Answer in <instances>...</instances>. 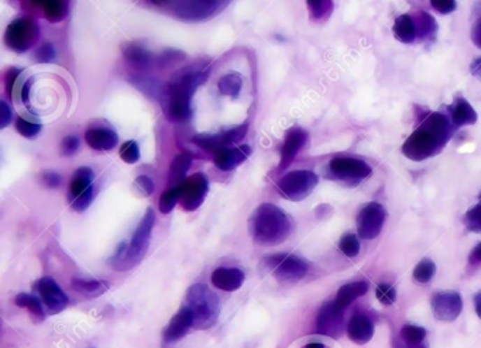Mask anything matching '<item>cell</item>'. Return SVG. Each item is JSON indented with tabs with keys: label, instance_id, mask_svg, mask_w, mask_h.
<instances>
[{
	"label": "cell",
	"instance_id": "cell-1",
	"mask_svg": "<svg viewBox=\"0 0 481 348\" xmlns=\"http://www.w3.org/2000/svg\"><path fill=\"white\" fill-rule=\"evenodd\" d=\"M452 136V127L442 113H431L426 120L408 137L403 145V154L415 162L425 161L447 144Z\"/></svg>",
	"mask_w": 481,
	"mask_h": 348
},
{
	"label": "cell",
	"instance_id": "cell-2",
	"mask_svg": "<svg viewBox=\"0 0 481 348\" xmlns=\"http://www.w3.org/2000/svg\"><path fill=\"white\" fill-rule=\"evenodd\" d=\"M291 222L285 212L271 203L260 205L249 219V231L254 242L274 247L291 234Z\"/></svg>",
	"mask_w": 481,
	"mask_h": 348
},
{
	"label": "cell",
	"instance_id": "cell-3",
	"mask_svg": "<svg viewBox=\"0 0 481 348\" xmlns=\"http://www.w3.org/2000/svg\"><path fill=\"white\" fill-rule=\"evenodd\" d=\"M155 219V212L152 209H147L141 222L133 233L131 241L129 244L120 242L117 249L109 259V264L113 270L123 273L134 268L141 263L150 247Z\"/></svg>",
	"mask_w": 481,
	"mask_h": 348
},
{
	"label": "cell",
	"instance_id": "cell-4",
	"mask_svg": "<svg viewBox=\"0 0 481 348\" xmlns=\"http://www.w3.org/2000/svg\"><path fill=\"white\" fill-rule=\"evenodd\" d=\"M185 306L194 316V328L198 330H208L215 326L220 314L217 296L203 284H195L188 289Z\"/></svg>",
	"mask_w": 481,
	"mask_h": 348
},
{
	"label": "cell",
	"instance_id": "cell-5",
	"mask_svg": "<svg viewBox=\"0 0 481 348\" xmlns=\"http://www.w3.org/2000/svg\"><path fill=\"white\" fill-rule=\"evenodd\" d=\"M167 8L168 12L184 22H205L223 12L230 2L219 0H184V2H154Z\"/></svg>",
	"mask_w": 481,
	"mask_h": 348
},
{
	"label": "cell",
	"instance_id": "cell-6",
	"mask_svg": "<svg viewBox=\"0 0 481 348\" xmlns=\"http://www.w3.org/2000/svg\"><path fill=\"white\" fill-rule=\"evenodd\" d=\"M317 182L319 178L315 172L301 169L292 171L284 175L277 182V188L282 198L292 202H299L306 199L313 192Z\"/></svg>",
	"mask_w": 481,
	"mask_h": 348
},
{
	"label": "cell",
	"instance_id": "cell-7",
	"mask_svg": "<svg viewBox=\"0 0 481 348\" xmlns=\"http://www.w3.org/2000/svg\"><path fill=\"white\" fill-rule=\"evenodd\" d=\"M266 264L273 270L274 277L284 284H295L308 274V264L296 255L275 254L266 258Z\"/></svg>",
	"mask_w": 481,
	"mask_h": 348
},
{
	"label": "cell",
	"instance_id": "cell-8",
	"mask_svg": "<svg viewBox=\"0 0 481 348\" xmlns=\"http://www.w3.org/2000/svg\"><path fill=\"white\" fill-rule=\"evenodd\" d=\"M40 38V27L30 19L12 22L5 33V44L15 52H26L36 45Z\"/></svg>",
	"mask_w": 481,
	"mask_h": 348
},
{
	"label": "cell",
	"instance_id": "cell-9",
	"mask_svg": "<svg viewBox=\"0 0 481 348\" xmlns=\"http://www.w3.org/2000/svg\"><path fill=\"white\" fill-rule=\"evenodd\" d=\"M192 94L185 91L182 86H180L177 82L170 83L163 96V108L166 112V116L171 122H184L188 120L192 115L191 109V99Z\"/></svg>",
	"mask_w": 481,
	"mask_h": 348
},
{
	"label": "cell",
	"instance_id": "cell-10",
	"mask_svg": "<svg viewBox=\"0 0 481 348\" xmlns=\"http://www.w3.org/2000/svg\"><path fill=\"white\" fill-rule=\"evenodd\" d=\"M329 172L335 180L359 185L360 181L371 175V166L357 158L350 157H338L329 162Z\"/></svg>",
	"mask_w": 481,
	"mask_h": 348
},
{
	"label": "cell",
	"instance_id": "cell-11",
	"mask_svg": "<svg viewBox=\"0 0 481 348\" xmlns=\"http://www.w3.org/2000/svg\"><path fill=\"white\" fill-rule=\"evenodd\" d=\"M316 333L329 338H339L345 333V310L335 300L320 307L316 317Z\"/></svg>",
	"mask_w": 481,
	"mask_h": 348
},
{
	"label": "cell",
	"instance_id": "cell-12",
	"mask_svg": "<svg viewBox=\"0 0 481 348\" xmlns=\"http://www.w3.org/2000/svg\"><path fill=\"white\" fill-rule=\"evenodd\" d=\"M249 126L243 124L238 127H233L230 130L217 133V134H201L192 138V143L196 144L199 148L216 154L223 148H230L231 144L242 141L247 134Z\"/></svg>",
	"mask_w": 481,
	"mask_h": 348
},
{
	"label": "cell",
	"instance_id": "cell-13",
	"mask_svg": "<svg viewBox=\"0 0 481 348\" xmlns=\"http://www.w3.org/2000/svg\"><path fill=\"white\" fill-rule=\"evenodd\" d=\"M181 185V206L185 212H195L203 203L209 192V180L203 173L198 172L185 180Z\"/></svg>",
	"mask_w": 481,
	"mask_h": 348
},
{
	"label": "cell",
	"instance_id": "cell-14",
	"mask_svg": "<svg viewBox=\"0 0 481 348\" xmlns=\"http://www.w3.org/2000/svg\"><path fill=\"white\" fill-rule=\"evenodd\" d=\"M387 213L384 208L377 203L371 202L367 203L357 216V233L363 240H374L380 235Z\"/></svg>",
	"mask_w": 481,
	"mask_h": 348
},
{
	"label": "cell",
	"instance_id": "cell-15",
	"mask_svg": "<svg viewBox=\"0 0 481 348\" xmlns=\"http://www.w3.org/2000/svg\"><path fill=\"white\" fill-rule=\"evenodd\" d=\"M431 306L433 316L438 320L452 323L460 316L463 310V300L460 293L454 291H442L433 293Z\"/></svg>",
	"mask_w": 481,
	"mask_h": 348
},
{
	"label": "cell",
	"instance_id": "cell-16",
	"mask_svg": "<svg viewBox=\"0 0 481 348\" xmlns=\"http://www.w3.org/2000/svg\"><path fill=\"white\" fill-rule=\"evenodd\" d=\"M34 289L40 295L43 305L50 314L61 313L69 303L68 296L59 288V285L50 277H44L34 284Z\"/></svg>",
	"mask_w": 481,
	"mask_h": 348
},
{
	"label": "cell",
	"instance_id": "cell-17",
	"mask_svg": "<svg viewBox=\"0 0 481 348\" xmlns=\"http://www.w3.org/2000/svg\"><path fill=\"white\" fill-rule=\"evenodd\" d=\"M194 327V316L191 310L184 306L181 307L174 317L170 320L167 327L163 331V342L164 344H174L184 338L187 333Z\"/></svg>",
	"mask_w": 481,
	"mask_h": 348
},
{
	"label": "cell",
	"instance_id": "cell-18",
	"mask_svg": "<svg viewBox=\"0 0 481 348\" xmlns=\"http://www.w3.org/2000/svg\"><path fill=\"white\" fill-rule=\"evenodd\" d=\"M308 141V133L301 127H292L287 131L284 145L281 148V161L278 165V171L287 169L298 152L303 148Z\"/></svg>",
	"mask_w": 481,
	"mask_h": 348
},
{
	"label": "cell",
	"instance_id": "cell-19",
	"mask_svg": "<svg viewBox=\"0 0 481 348\" xmlns=\"http://www.w3.org/2000/svg\"><path fill=\"white\" fill-rule=\"evenodd\" d=\"M245 273L237 268H217L212 273V285L224 292H234L245 284Z\"/></svg>",
	"mask_w": 481,
	"mask_h": 348
},
{
	"label": "cell",
	"instance_id": "cell-20",
	"mask_svg": "<svg viewBox=\"0 0 481 348\" xmlns=\"http://www.w3.org/2000/svg\"><path fill=\"white\" fill-rule=\"evenodd\" d=\"M252 154L250 145H242L237 148H223L215 154V164L220 171L229 172L242 165Z\"/></svg>",
	"mask_w": 481,
	"mask_h": 348
},
{
	"label": "cell",
	"instance_id": "cell-21",
	"mask_svg": "<svg viewBox=\"0 0 481 348\" xmlns=\"http://www.w3.org/2000/svg\"><path fill=\"white\" fill-rule=\"evenodd\" d=\"M347 335L353 342L359 345L367 344L374 335L373 320L361 313L354 314L347 324Z\"/></svg>",
	"mask_w": 481,
	"mask_h": 348
},
{
	"label": "cell",
	"instance_id": "cell-22",
	"mask_svg": "<svg viewBox=\"0 0 481 348\" xmlns=\"http://www.w3.org/2000/svg\"><path fill=\"white\" fill-rule=\"evenodd\" d=\"M122 52L124 59L137 69H148L154 65V62H157L148 50L136 43H124L122 45Z\"/></svg>",
	"mask_w": 481,
	"mask_h": 348
},
{
	"label": "cell",
	"instance_id": "cell-23",
	"mask_svg": "<svg viewBox=\"0 0 481 348\" xmlns=\"http://www.w3.org/2000/svg\"><path fill=\"white\" fill-rule=\"evenodd\" d=\"M85 140L96 151H109L116 147L119 137L110 129H89L85 133Z\"/></svg>",
	"mask_w": 481,
	"mask_h": 348
},
{
	"label": "cell",
	"instance_id": "cell-24",
	"mask_svg": "<svg viewBox=\"0 0 481 348\" xmlns=\"http://www.w3.org/2000/svg\"><path fill=\"white\" fill-rule=\"evenodd\" d=\"M92 182H94V171L91 168L82 166V168L76 169L72 180H71L69 201L78 199L79 196H82L84 194H87L91 188H94Z\"/></svg>",
	"mask_w": 481,
	"mask_h": 348
},
{
	"label": "cell",
	"instance_id": "cell-25",
	"mask_svg": "<svg viewBox=\"0 0 481 348\" xmlns=\"http://www.w3.org/2000/svg\"><path fill=\"white\" fill-rule=\"evenodd\" d=\"M450 117L453 127L473 126L477 122V113L473 106L463 98H457L450 108Z\"/></svg>",
	"mask_w": 481,
	"mask_h": 348
},
{
	"label": "cell",
	"instance_id": "cell-26",
	"mask_svg": "<svg viewBox=\"0 0 481 348\" xmlns=\"http://www.w3.org/2000/svg\"><path fill=\"white\" fill-rule=\"evenodd\" d=\"M392 31H394L395 38L401 43H404V44H411L418 37L417 23L408 15H401L399 17L395 19Z\"/></svg>",
	"mask_w": 481,
	"mask_h": 348
},
{
	"label": "cell",
	"instance_id": "cell-27",
	"mask_svg": "<svg viewBox=\"0 0 481 348\" xmlns=\"http://www.w3.org/2000/svg\"><path fill=\"white\" fill-rule=\"evenodd\" d=\"M368 292V282L366 281H359V282H352L343 285L336 295L335 302L345 310L347 306H350L356 299L361 298Z\"/></svg>",
	"mask_w": 481,
	"mask_h": 348
},
{
	"label": "cell",
	"instance_id": "cell-28",
	"mask_svg": "<svg viewBox=\"0 0 481 348\" xmlns=\"http://www.w3.org/2000/svg\"><path fill=\"white\" fill-rule=\"evenodd\" d=\"M191 165H192V158L189 154H187V152L178 154L170 166L168 184L174 185V187L182 184L185 181L184 178L187 175V172L189 171Z\"/></svg>",
	"mask_w": 481,
	"mask_h": 348
},
{
	"label": "cell",
	"instance_id": "cell-29",
	"mask_svg": "<svg viewBox=\"0 0 481 348\" xmlns=\"http://www.w3.org/2000/svg\"><path fill=\"white\" fill-rule=\"evenodd\" d=\"M71 287L75 292L82 293L87 298H98L109 289V285L105 281L82 280V278H73L71 282Z\"/></svg>",
	"mask_w": 481,
	"mask_h": 348
},
{
	"label": "cell",
	"instance_id": "cell-30",
	"mask_svg": "<svg viewBox=\"0 0 481 348\" xmlns=\"http://www.w3.org/2000/svg\"><path fill=\"white\" fill-rule=\"evenodd\" d=\"M217 88L219 92L222 95L230 96L233 99H236L243 88V79L238 73H229L220 78L219 83H217Z\"/></svg>",
	"mask_w": 481,
	"mask_h": 348
},
{
	"label": "cell",
	"instance_id": "cell-31",
	"mask_svg": "<svg viewBox=\"0 0 481 348\" xmlns=\"http://www.w3.org/2000/svg\"><path fill=\"white\" fill-rule=\"evenodd\" d=\"M15 302H16V305H17L19 307L27 309L29 313L31 314V317H33L34 320H38V321L44 320V317H45V310H44V307H43L41 302H40L36 296L29 295V293H20V295L16 296V300H15Z\"/></svg>",
	"mask_w": 481,
	"mask_h": 348
},
{
	"label": "cell",
	"instance_id": "cell-32",
	"mask_svg": "<svg viewBox=\"0 0 481 348\" xmlns=\"http://www.w3.org/2000/svg\"><path fill=\"white\" fill-rule=\"evenodd\" d=\"M36 5L43 8L44 16L50 23H59L68 15V3L66 2H34Z\"/></svg>",
	"mask_w": 481,
	"mask_h": 348
},
{
	"label": "cell",
	"instance_id": "cell-33",
	"mask_svg": "<svg viewBox=\"0 0 481 348\" xmlns=\"http://www.w3.org/2000/svg\"><path fill=\"white\" fill-rule=\"evenodd\" d=\"M417 30H418V36L424 41H433L438 33V23L429 13L424 12V13H419L418 16Z\"/></svg>",
	"mask_w": 481,
	"mask_h": 348
},
{
	"label": "cell",
	"instance_id": "cell-34",
	"mask_svg": "<svg viewBox=\"0 0 481 348\" xmlns=\"http://www.w3.org/2000/svg\"><path fill=\"white\" fill-rule=\"evenodd\" d=\"M181 201V185L173 187L170 189H167L161 198H159V212L163 215H168L170 212L174 210V208L177 206V203Z\"/></svg>",
	"mask_w": 481,
	"mask_h": 348
},
{
	"label": "cell",
	"instance_id": "cell-35",
	"mask_svg": "<svg viewBox=\"0 0 481 348\" xmlns=\"http://www.w3.org/2000/svg\"><path fill=\"white\" fill-rule=\"evenodd\" d=\"M398 337L408 344L419 345V344H424V341L426 338V330L424 327H419V326L405 324L403 328H401Z\"/></svg>",
	"mask_w": 481,
	"mask_h": 348
},
{
	"label": "cell",
	"instance_id": "cell-36",
	"mask_svg": "<svg viewBox=\"0 0 481 348\" xmlns=\"http://www.w3.org/2000/svg\"><path fill=\"white\" fill-rule=\"evenodd\" d=\"M436 273V266L432 259L429 258H424L422 261H419V264L415 267L414 270V280L419 284H428L431 282V280L435 277Z\"/></svg>",
	"mask_w": 481,
	"mask_h": 348
},
{
	"label": "cell",
	"instance_id": "cell-37",
	"mask_svg": "<svg viewBox=\"0 0 481 348\" xmlns=\"http://www.w3.org/2000/svg\"><path fill=\"white\" fill-rule=\"evenodd\" d=\"M306 3H308L310 17L315 22H320L322 19L328 17L333 9L332 2H315V0H310V2H306Z\"/></svg>",
	"mask_w": 481,
	"mask_h": 348
},
{
	"label": "cell",
	"instance_id": "cell-38",
	"mask_svg": "<svg viewBox=\"0 0 481 348\" xmlns=\"http://www.w3.org/2000/svg\"><path fill=\"white\" fill-rule=\"evenodd\" d=\"M339 248L349 258H353V256L359 255V252H360L359 237L356 234H352V233L345 234L340 238V241H339Z\"/></svg>",
	"mask_w": 481,
	"mask_h": 348
},
{
	"label": "cell",
	"instance_id": "cell-39",
	"mask_svg": "<svg viewBox=\"0 0 481 348\" xmlns=\"http://www.w3.org/2000/svg\"><path fill=\"white\" fill-rule=\"evenodd\" d=\"M467 230L474 233H481V201L473 209H470L463 219Z\"/></svg>",
	"mask_w": 481,
	"mask_h": 348
},
{
	"label": "cell",
	"instance_id": "cell-40",
	"mask_svg": "<svg viewBox=\"0 0 481 348\" xmlns=\"http://www.w3.org/2000/svg\"><path fill=\"white\" fill-rule=\"evenodd\" d=\"M375 296L381 305L391 306L396 300V291L389 284H380L375 288Z\"/></svg>",
	"mask_w": 481,
	"mask_h": 348
},
{
	"label": "cell",
	"instance_id": "cell-41",
	"mask_svg": "<svg viewBox=\"0 0 481 348\" xmlns=\"http://www.w3.org/2000/svg\"><path fill=\"white\" fill-rule=\"evenodd\" d=\"M16 129L17 131L26 137V138H34L36 136H38V133L41 131V124L40 123H31L23 117H17L16 120Z\"/></svg>",
	"mask_w": 481,
	"mask_h": 348
},
{
	"label": "cell",
	"instance_id": "cell-42",
	"mask_svg": "<svg viewBox=\"0 0 481 348\" xmlns=\"http://www.w3.org/2000/svg\"><path fill=\"white\" fill-rule=\"evenodd\" d=\"M120 158L126 164H136L140 159V148L136 141H126L120 148Z\"/></svg>",
	"mask_w": 481,
	"mask_h": 348
},
{
	"label": "cell",
	"instance_id": "cell-43",
	"mask_svg": "<svg viewBox=\"0 0 481 348\" xmlns=\"http://www.w3.org/2000/svg\"><path fill=\"white\" fill-rule=\"evenodd\" d=\"M92 201H94V188H91L87 194H84L82 196H79L78 199L69 201V205L75 212L81 213V212H85L91 206Z\"/></svg>",
	"mask_w": 481,
	"mask_h": 348
},
{
	"label": "cell",
	"instance_id": "cell-44",
	"mask_svg": "<svg viewBox=\"0 0 481 348\" xmlns=\"http://www.w3.org/2000/svg\"><path fill=\"white\" fill-rule=\"evenodd\" d=\"M182 57H184L182 52L170 50V51L163 52L161 55H159V57L157 58V65H158L159 68H168V66H171L173 64L178 62Z\"/></svg>",
	"mask_w": 481,
	"mask_h": 348
},
{
	"label": "cell",
	"instance_id": "cell-45",
	"mask_svg": "<svg viewBox=\"0 0 481 348\" xmlns=\"http://www.w3.org/2000/svg\"><path fill=\"white\" fill-rule=\"evenodd\" d=\"M79 150V138L76 136H66L61 143V154L65 157L73 155Z\"/></svg>",
	"mask_w": 481,
	"mask_h": 348
},
{
	"label": "cell",
	"instance_id": "cell-46",
	"mask_svg": "<svg viewBox=\"0 0 481 348\" xmlns=\"http://www.w3.org/2000/svg\"><path fill=\"white\" fill-rule=\"evenodd\" d=\"M54 58H55V48H54L52 44H44L36 52V59L40 64L52 62Z\"/></svg>",
	"mask_w": 481,
	"mask_h": 348
},
{
	"label": "cell",
	"instance_id": "cell-47",
	"mask_svg": "<svg viewBox=\"0 0 481 348\" xmlns=\"http://www.w3.org/2000/svg\"><path fill=\"white\" fill-rule=\"evenodd\" d=\"M431 3H432V8L442 15H450L457 8L456 2H453V0H432Z\"/></svg>",
	"mask_w": 481,
	"mask_h": 348
},
{
	"label": "cell",
	"instance_id": "cell-48",
	"mask_svg": "<svg viewBox=\"0 0 481 348\" xmlns=\"http://www.w3.org/2000/svg\"><path fill=\"white\" fill-rule=\"evenodd\" d=\"M22 73V69L20 68H10L6 73V78H5V88H6V94L13 98V89H15V83H16V79L17 76Z\"/></svg>",
	"mask_w": 481,
	"mask_h": 348
},
{
	"label": "cell",
	"instance_id": "cell-49",
	"mask_svg": "<svg viewBox=\"0 0 481 348\" xmlns=\"http://www.w3.org/2000/svg\"><path fill=\"white\" fill-rule=\"evenodd\" d=\"M136 187L140 189V192L144 195V196H151L152 192H154V182L151 178L145 177V175H141L138 178H136Z\"/></svg>",
	"mask_w": 481,
	"mask_h": 348
},
{
	"label": "cell",
	"instance_id": "cell-50",
	"mask_svg": "<svg viewBox=\"0 0 481 348\" xmlns=\"http://www.w3.org/2000/svg\"><path fill=\"white\" fill-rule=\"evenodd\" d=\"M41 181H43V184L47 188L54 189V188H58L61 185L62 178H61V175H58V173H55V172H44L43 175H41Z\"/></svg>",
	"mask_w": 481,
	"mask_h": 348
},
{
	"label": "cell",
	"instance_id": "cell-51",
	"mask_svg": "<svg viewBox=\"0 0 481 348\" xmlns=\"http://www.w3.org/2000/svg\"><path fill=\"white\" fill-rule=\"evenodd\" d=\"M12 109L6 102H0V129H6L12 123Z\"/></svg>",
	"mask_w": 481,
	"mask_h": 348
},
{
	"label": "cell",
	"instance_id": "cell-52",
	"mask_svg": "<svg viewBox=\"0 0 481 348\" xmlns=\"http://www.w3.org/2000/svg\"><path fill=\"white\" fill-rule=\"evenodd\" d=\"M471 41L473 44L481 50V17L475 20L471 29Z\"/></svg>",
	"mask_w": 481,
	"mask_h": 348
},
{
	"label": "cell",
	"instance_id": "cell-53",
	"mask_svg": "<svg viewBox=\"0 0 481 348\" xmlns=\"http://www.w3.org/2000/svg\"><path fill=\"white\" fill-rule=\"evenodd\" d=\"M33 80L34 78H29L26 80V83L23 85V88H22V94H20V99L22 102L26 105V108L30 109V88H31V85H33Z\"/></svg>",
	"mask_w": 481,
	"mask_h": 348
},
{
	"label": "cell",
	"instance_id": "cell-54",
	"mask_svg": "<svg viewBox=\"0 0 481 348\" xmlns=\"http://www.w3.org/2000/svg\"><path fill=\"white\" fill-rule=\"evenodd\" d=\"M468 261L471 264H480L481 263V242L473 248V251L468 256Z\"/></svg>",
	"mask_w": 481,
	"mask_h": 348
},
{
	"label": "cell",
	"instance_id": "cell-55",
	"mask_svg": "<svg viewBox=\"0 0 481 348\" xmlns=\"http://www.w3.org/2000/svg\"><path fill=\"white\" fill-rule=\"evenodd\" d=\"M392 348H426L424 344H419V345H414V344H408L405 341L401 340L399 337H396L394 341H392Z\"/></svg>",
	"mask_w": 481,
	"mask_h": 348
},
{
	"label": "cell",
	"instance_id": "cell-56",
	"mask_svg": "<svg viewBox=\"0 0 481 348\" xmlns=\"http://www.w3.org/2000/svg\"><path fill=\"white\" fill-rule=\"evenodd\" d=\"M470 69H471V73H473L477 79L481 80V58H477V59L471 64Z\"/></svg>",
	"mask_w": 481,
	"mask_h": 348
},
{
	"label": "cell",
	"instance_id": "cell-57",
	"mask_svg": "<svg viewBox=\"0 0 481 348\" xmlns=\"http://www.w3.org/2000/svg\"><path fill=\"white\" fill-rule=\"evenodd\" d=\"M474 309H475L477 316L481 319V291H478L474 295Z\"/></svg>",
	"mask_w": 481,
	"mask_h": 348
},
{
	"label": "cell",
	"instance_id": "cell-58",
	"mask_svg": "<svg viewBox=\"0 0 481 348\" xmlns=\"http://www.w3.org/2000/svg\"><path fill=\"white\" fill-rule=\"evenodd\" d=\"M305 348H326L322 342H309Z\"/></svg>",
	"mask_w": 481,
	"mask_h": 348
}]
</instances>
